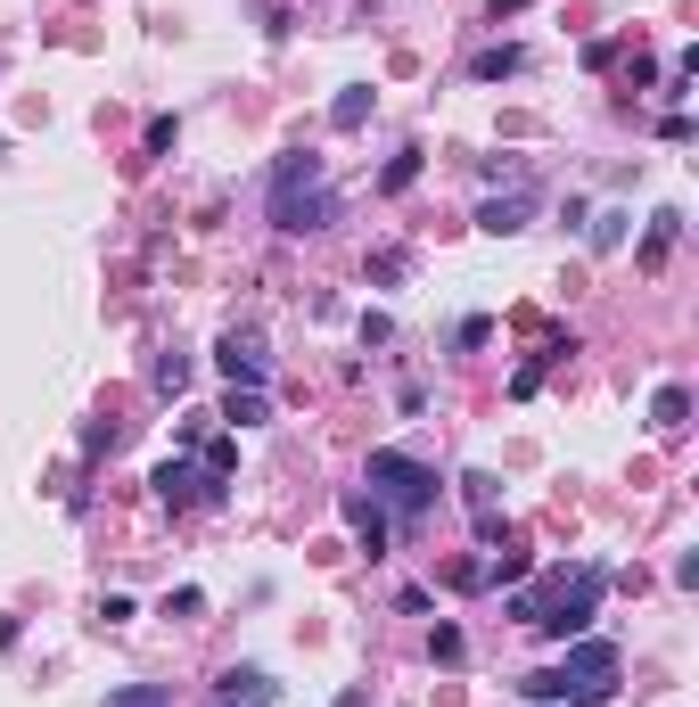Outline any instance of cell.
Listing matches in <instances>:
<instances>
[{"instance_id": "1", "label": "cell", "mask_w": 699, "mask_h": 707, "mask_svg": "<svg viewBox=\"0 0 699 707\" xmlns=\"http://www.w3.org/2000/svg\"><path fill=\"white\" fill-rule=\"evenodd\" d=\"M601 593H609V568H552L543 593H511V617L535 626V634H552V641H577V634H592Z\"/></svg>"}, {"instance_id": "2", "label": "cell", "mask_w": 699, "mask_h": 707, "mask_svg": "<svg viewBox=\"0 0 699 707\" xmlns=\"http://www.w3.org/2000/svg\"><path fill=\"white\" fill-rule=\"evenodd\" d=\"M264 215H272V231H288V239L329 231V215H337L329 165L313 157V149H288L280 165H272V181H264Z\"/></svg>"}, {"instance_id": "3", "label": "cell", "mask_w": 699, "mask_h": 707, "mask_svg": "<svg viewBox=\"0 0 699 707\" xmlns=\"http://www.w3.org/2000/svg\"><path fill=\"white\" fill-rule=\"evenodd\" d=\"M363 486H371V502H378V510H395V518H429V510H436V494H444V477H436L429 461H412V452L378 445V452H371V469H363Z\"/></svg>"}, {"instance_id": "4", "label": "cell", "mask_w": 699, "mask_h": 707, "mask_svg": "<svg viewBox=\"0 0 699 707\" xmlns=\"http://www.w3.org/2000/svg\"><path fill=\"white\" fill-rule=\"evenodd\" d=\"M552 675H560V707H568V699H577V707H609V691H618V641L577 634Z\"/></svg>"}, {"instance_id": "5", "label": "cell", "mask_w": 699, "mask_h": 707, "mask_svg": "<svg viewBox=\"0 0 699 707\" xmlns=\"http://www.w3.org/2000/svg\"><path fill=\"white\" fill-rule=\"evenodd\" d=\"M148 486H157V502H165V510H198V502H206V510H223V502H230V477H206L198 461H181V452H174V461H165L157 477H148Z\"/></svg>"}, {"instance_id": "6", "label": "cell", "mask_w": 699, "mask_h": 707, "mask_svg": "<svg viewBox=\"0 0 699 707\" xmlns=\"http://www.w3.org/2000/svg\"><path fill=\"white\" fill-rule=\"evenodd\" d=\"M215 362H223V379H230V387H264V379H272V346H264V329H223Z\"/></svg>"}, {"instance_id": "7", "label": "cell", "mask_w": 699, "mask_h": 707, "mask_svg": "<svg viewBox=\"0 0 699 707\" xmlns=\"http://www.w3.org/2000/svg\"><path fill=\"white\" fill-rule=\"evenodd\" d=\"M526 215H535V181H519V190H494L478 206V231L485 239H511V231H526Z\"/></svg>"}, {"instance_id": "8", "label": "cell", "mask_w": 699, "mask_h": 707, "mask_svg": "<svg viewBox=\"0 0 699 707\" xmlns=\"http://www.w3.org/2000/svg\"><path fill=\"white\" fill-rule=\"evenodd\" d=\"M337 518H346V527L363 535V551H371V559L387 551V510H378L371 494H337Z\"/></svg>"}, {"instance_id": "9", "label": "cell", "mask_w": 699, "mask_h": 707, "mask_svg": "<svg viewBox=\"0 0 699 707\" xmlns=\"http://www.w3.org/2000/svg\"><path fill=\"white\" fill-rule=\"evenodd\" d=\"M215 699H223V707H264L272 683H264V667H223V675H215Z\"/></svg>"}, {"instance_id": "10", "label": "cell", "mask_w": 699, "mask_h": 707, "mask_svg": "<svg viewBox=\"0 0 699 707\" xmlns=\"http://www.w3.org/2000/svg\"><path fill=\"white\" fill-rule=\"evenodd\" d=\"M675 239H683V206H659V215H650V239H642V263H650V272L675 256Z\"/></svg>"}, {"instance_id": "11", "label": "cell", "mask_w": 699, "mask_h": 707, "mask_svg": "<svg viewBox=\"0 0 699 707\" xmlns=\"http://www.w3.org/2000/svg\"><path fill=\"white\" fill-rule=\"evenodd\" d=\"M683 420H691V387H659L650 395V428L659 436H683Z\"/></svg>"}, {"instance_id": "12", "label": "cell", "mask_w": 699, "mask_h": 707, "mask_svg": "<svg viewBox=\"0 0 699 707\" xmlns=\"http://www.w3.org/2000/svg\"><path fill=\"white\" fill-rule=\"evenodd\" d=\"M519 67H526L519 41H494V50H478V58H470V74H478V82H511Z\"/></svg>"}, {"instance_id": "13", "label": "cell", "mask_w": 699, "mask_h": 707, "mask_svg": "<svg viewBox=\"0 0 699 707\" xmlns=\"http://www.w3.org/2000/svg\"><path fill=\"white\" fill-rule=\"evenodd\" d=\"M223 420H230V428H264V420H272L264 387H230V395H223Z\"/></svg>"}, {"instance_id": "14", "label": "cell", "mask_w": 699, "mask_h": 707, "mask_svg": "<svg viewBox=\"0 0 699 707\" xmlns=\"http://www.w3.org/2000/svg\"><path fill=\"white\" fill-rule=\"evenodd\" d=\"M148 387L181 404V395H189V354H181V346H174V354H157V362H148Z\"/></svg>"}, {"instance_id": "15", "label": "cell", "mask_w": 699, "mask_h": 707, "mask_svg": "<svg viewBox=\"0 0 699 707\" xmlns=\"http://www.w3.org/2000/svg\"><path fill=\"white\" fill-rule=\"evenodd\" d=\"M584 247H592V256H618V247H626V215H618V206H609V215H584Z\"/></svg>"}, {"instance_id": "16", "label": "cell", "mask_w": 699, "mask_h": 707, "mask_svg": "<svg viewBox=\"0 0 699 707\" xmlns=\"http://www.w3.org/2000/svg\"><path fill=\"white\" fill-rule=\"evenodd\" d=\"M329 123H337V132H363V123H371V91H363V82L329 99Z\"/></svg>"}, {"instance_id": "17", "label": "cell", "mask_w": 699, "mask_h": 707, "mask_svg": "<svg viewBox=\"0 0 699 707\" xmlns=\"http://www.w3.org/2000/svg\"><path fill=\"white\" fill-rule=\"evenodd\" d=\"M412 181H420V149H395V157H387V173H378V190H387V198H404Z\"/></svg>"}, {"instance_id": "18", "label": "cell", "mask_w": 699, "mask_h": 707, "mask_svg": "<svg viewBox=\"0 0 699 707\" xmlns=\"http://www.w3.org/2000/svg\"><path fill=\"white\" fill-rule=\"evenodd\" d=\"M108 707H174V683H124L108 691Z\"/></svg>"}, {"instance_id": "19", "label": "cell", "mask_w": 699, "mask_h": 707, "mask_svg": "<svg viewBox=\"0 0 699 707\" xmlns=\"http://www.w3.org/2000/svg\"><path fill=\"white\" fill-rule=\"evenodd\" d=\"M461 502H470V518H502V510H494V477H485V469L461 477Z\"/></svg>"}, {"instance_id": "20", "label": "cell", "mask_w": 699, "mask_h": 707, "mask_svg": "<svg viewBox=\"0 0 699 707\" xmlns=\"http://www.w3.org/2000/svg\"><path fill=\"white\" fill-rule=\"evenodd\" d=\"M485 585H526V551H511V544H502L494 559H485Z\"/></svg>"}, {"instance_id": "21", "label": "cell", "mask_w": 699, "mask_h": 707, "mask_svg": "<svg viewBox=\"0 0 699 707\" xmlns=\"http://www.w3.org/2000/svg\"><path fill=\"white\" fill-rule=\"evenodd\" d=\"M461 650H470L461 626H436V634H429V658H436V667H461Z\"/></svg>"}, {"instance_id": "22", "label": "cell", "mask_w": 699, "mask_h": 707, "mask_svg": "<svg viewBox=\"0 0 699 707\" xmlns=\"http://www.w3.org/2000/svg\"><path fill=\"white\" fill-rule=\"evenodd\" d=\"M404 263H412L404 247H378V256H371V280H378V288H395V280H404Z\"/></svg>"}, {"instance_id": "23", "label": "cell", "mask_w": 699, "mask_h": 707, "mask_svg": "<svg viewBox=\"0 0 699 707\" xmlns=\"http://www.w3.org/2000/svg\"><path fill=\"white\" fill-rule=\"evenodd\" d=\"M444 585H453V593H485V568H478V559H453V568H444Z\"/></svg>"}, {"instance_id": "24", "label": "cell", "mask_w": 699, "mask_h": 707, "mask_svg": "<svg viewBox=\"0 0 699 707\" xmlns=\"http://www.w3.org/2000/svg\"><path fill=\"white\" fill-rule=\"evenodd\" d=\"M230 461H239V445L223 436V445H206V461H198V469H206V477H230Z\"/></svg>"}, {"instance_id": "25", "label": "cell", "mask_w": 699, "mask_h": 707, "mask_svg": "<svg viewBox=\"0 0 699 707\" xmlns=\"http://www.w3.org/2000/svg\"><path fill=\"white\" fill-rule=\"evenodd\" d=\"M132 617H140V609H132L124 593H108V600H99V626H132Z\"/></svg>"}, {"instance_id": "26", "label": "cell", "mask_w": 699, "mask_h": 707, "mask_svg": "<svg viewBox=\"0 0 699 707\" xmlns=\"http://www.w3.org/2000/svg\"><path fill=\"white\" fill-rule=\"evenodd\" d=\"M198 609H206V593H189V585L165 593V617H198Z\"/></svg>"}, {"instance_id": "27", "label": "cell", "mask_w": 699, "mask_h": 707, "mask_svg": "<svg viewBox=\"0 0 699 707\" xmlns=\"http://www.w3.org/2000/svg\"><path fill=\"white\" fill-rule=\"evenodd\" d=\"M485 338H494V321H485V313H470V321L453 329V346H485Z\"/></svg>"}, {"instance_id": "28", "label": "cell", "mask_w": 699, "mask_h": 707, "mask_svg": "<svg viewBox=\"0 0 699 707\" xmlns=\"http://www.w3.org/2000/svg\"><path fill=\"white\" fill-rule=\"evenodd\" d=\"M519 9H535V0H494V17H519Z\"/></svg>"}, {"instance_id": "29", "label": "cell", "mask_w": 699, "mask_h": 707, "mask_svg": "<svg viewBox=\"0 0 699 707\" xmlns=\"http://www.w3.org/2000/svg\"><path fill=\"white\" fill-rule=\"evenodd\" d=\"M337 707H371V691H337Z\"/></svg>"}]
</instances>
